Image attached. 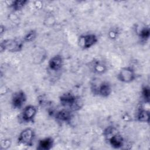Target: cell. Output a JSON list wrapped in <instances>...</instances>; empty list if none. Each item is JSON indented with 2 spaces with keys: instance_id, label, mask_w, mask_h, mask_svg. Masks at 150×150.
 I'll return each instance as SVG.
<instances>
[{
  "instance_id": "7c38bea8",
  "label": "cell",
  "mask_w": 150,
  "mask_h": 150,
  "mask_svg": "<svg viewBox=\"0 0 150 150\" xmlns=\"http://www.w3.org/2000/svg\"><path fill=\"white\" fill-rule=\"evenodd\" d=\"M54 139L51 137H47L39 141L36 147L39 150H50L54 146Z\"/></svg>"
},
{
  "instance_id": "30bf717a",
  "label": "cell",
  "mask_w": 150,
  "mask_h": 150,
  "mask_svg": "<svg viewBox=\"0 0 150 150\" xmlns=\"http://www.w3.org/2000/svg\"><path fill=\"white\" fill-rule=\"evenodd\" d=\"M63 58L60 54H56L52 57L48 62L49 69L53 71L60 70L63 66Z\"/></svg>"
},
{
  "instance_id": "e0dca14e",
  "label": "cell",
  "mask_w": 150,
  "mask_h": 150,
  "mask_svg": "<svg viewBox=\"0 0 150 150\" xmlns=\"http://www.w3.org/2000/svg\"><path fill=\"white\" fill-rule=\"evenodd\" d=\"M46 53L45 51H42V49L40 50L36 51L34 53L33 60L35 62H36V63L39 64L43 62V60L46 59Z\"/></svg>"
},
{
  "instance_id": "4fadbf2b",
  "label": "cell",
  "mask_w": 150,
  "mask_h": 150,
  "mask_svg": "<svg viewBox=\"0 0 150 150\" xmlns=\"http://www.w3.org/2000/svg\"><path fill=\"white\" fill-rule=\"evenodd\" d=\"M90 66L93 71L98 74H104L107 71V66L103 62L98 60L91 62Z\"/></svg>"
},
{
  "instance_id": "ba28073f",
  "label": "cell",
  "mask_w": 150,
  "mask_h": 150,
  "mask_svg": "<svg viewBox=\"0 0 150 150\" xmlns=\"http://www.w3.org/2000/svg\"><path fill=\"white\" fill-rule=\"evenodd\" d=\"M93 88L94 89L91 90H93L94 94H97L98 96L104 98L109 97L112 91L111 84L107 81H102L99 84L98 86L95 87Z\"/></svg>"
},
{
  "instance_id": "d6986e66",
  "label": "cell",
  "mask_w": 150,
  "mask_h": 150,
  "mask_svg": "<svg viewBox=\"0 0 150 150\" xmlns=\"http://www.w3.org/2000/svg\"><path fill=\"white\" fill-rule=\"evenodd\" d=\"M141 97L145 103H149L150 101V90L148 86H144L141 90Z\"/></svg>"
},
{
  "instance_id": "ffe728a7",
  "label": "cell",
  "mask_w": 150,
  "mask_h": 150,
  "mask_svg": "<svg viewBox=\"0 0 150 150\" xmlns=\"http://www.w3.org/2000/svg\"><path fill=\"white\" fill-rule=\"evenodd\" d=\"M108 36L111 39H114L117 38L118 35V31L117 29H112L108 32Z\"/></svg>"
},
{
  "instance_id": "5b68a950",
  "label": "cell",
  "mask_w": 150,
  "mask_h": 150,
  "mask_svg": "<svg viewBox=\"0 0 150 150\" xmlns=\"http://www.w3.org/2000/svg\"><path fill=\"white\" fill-rule=\"evenodd\" d=\"M35 137L34 130L31 128H26L20 132L18 138V142L24 146H31L33 144Z\"/></svg>"
},
{
  "instance_id": "3957f363",
  "label": "cell",
  "mask_w": 150,
  "mask_h": 150,
  "mask_svg": "<svg viewBox=\"0 0 150 150\" xmlns=\"http://www.w3.org/2000/svg\"><path fill=\"white\" fill-rule=\"evenodd\" d=\"M24 43L23 39L20 38L4 39L1 42V51L19 52L23 49Z\"/></svg>"
},
{
  "instance_id": "7a4b0ae2",
  "label": "cell",
  "mask_w": 150,
  "mask_h": 150,
  "mask_svg": "<svg viewBox=\"0 0 150 150\" xmlns=\"http://www.w3.org/2000/svg\"><path fill=\"white\" fill-rule=\"evenodd\" d=\"M59 101L63 108L69 109L73 112L80 110L83 106L81 98L70 92L62 94L59 97Z\"/></svg>"
},
{
  "instance_id": "8fae6325",
  "label": "cell",
  "mask_w": 150,
  "mask_h": 150,
  "mask_svg": "<svg viewBox=\"0 0 150 150\" xmlns=\"http://www.w3.org/2000/svg\"><path fill=\"white\" fill-rule=\"evenodd\" d=\"M73 117V111L69 109L63 108L55 114V118L57 120L64 123H70Z\"/></svg>"
},
{
  "instance_id": "8992f818",
  "label": "cell",
  "mask_w": 150,
  "mask_h": 150,
  "mask_svg": "<svg viewBox=\"0 0 150 150\" xmlns=\"http://www.w3.org/2000/svg\"><path fill=\"white\" fill-rule=\"evenodd\" d=\"M97 36L94 33L82 35L79 38V43L83 49H88L94 46L98 42Z\"/></svg>"
},
{
  "instance_id": "ac0fdd59",
  "label": "cell",
  "mask_w": 150,
  "mask_h": 150,
  "mask_svg": "<svg viewBox=\"0 0 150 150\" xmlns=\"http://www.w3.org/2000/svg\"><path fill=\"white\" fill-rule=\"evenodd\" d=\"M37 32L35 29L29 30L22 38L24 42H31L33 41L37 37Z\"/></svg>"
},
{
  "instance_id": "9c48e42d",
  "label": "cell",
  "mask_w": 150,
  "mask_h": 150,
  "mask_svg": "<svg viewBox=\"0 0 150 150\" xmlns=\"http://www.w3.org/2000/svg\"><path fill=\"white\" fill-rule=\"evenodd\" d=\"M26 94L23 91L19 90L14 93L11 99V104L13 108L21 109L26 103Z\"/></svg>"
},
{
  "instance_id": "5bb4252c",
  "label": "cell",
  "mask_w": 150,
  "mask_h": 150,
  "mask_svg": "<svg viewBox=\"0 0 150 150\" xmlns=\"http://www.w3.org/2000/svg\"><path fill=\"white\" fill-rule=\"evenodd\" d=\"M150 114L148 110L141 107L138 108L136 115L137 120L140 122L149 123Z\"/></svg>"
},
{
  "instance_id": "6da1fadb",
  "label": "cell",
  "mask_w": 150,
  "mask_h": 150,
  "mask_svg": "<svg viewBox=\"0 0 150 150\" xmlns=\"http://www.w3.org/2000/svg\"><path fill=\"white\" fill-rule=\"evenodd\" d=\"M103 135L112 148L120 149L124 146V139L114 127H107L103 131Z\"/></svg>"
},
{
  "instance_id": "52a82bcc",
  "label": "cell",
  "mask_w": 150,
  "mask_h": 150,
  "mask_svg": "<svg viewBox=\"0 0 150 150\" xmlns=\"http://www.w3.org/2000/svg\"><path fill=\"white\" fill-rule=\"evenodd\" d=\"M38 112V108L33 105H26L23 108L21 114V118L23 122L29 123L33 122Z\"/></svg>"
},
{
  "instance_id": "277c9868",
  "label": "cell",
  "mask_w": 150,
  "mask_h": 150,
  "mask_svg": "<svg viewBox=\"0 0 150 150\" xmlns=\"http://www.w3.org/2000/svg\"><path fill=\"white\" fill-rule=\"evenodd\" d=\"M117 79L124 83H130L134 81L137 77L134 69L131 66L122 67L117 74Z\"/></svg>"
},
{
  "instance_id": "2e32d148",
  "label": "cell",
  "mask_w": 150,
  "mask_h": 150,
  "mask_svg": "<svg viewBox=\"0 0 150 150\" xmlns=\"http://www.w3.org/2000/svg\"><path fill=\"white\" fill-rule=\"evenodd\" d=\"M28 3V1L26 0H16L13 1L11 2L10 5V7L14 11H18L21 10L23 7Z\"/></svg>"
},
{
  "instance_id": "9a60e30c",
  "label": "cell",
  "mask_w": 150,
  "mask_h": 150,
  "mask_svg": "<svg viewBox=\"0 0 150 150\" xmlns=\"http://www.w3.org/2000/svg\"><path fill=\"white\" fill-rule=\"evenodd\" d=\"M150 36V29L148 26L142 27L138 33V37L142 42H146Z\"/></svg>"
}]
</instances>
